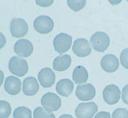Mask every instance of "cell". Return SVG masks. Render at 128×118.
Returning <instances> with one entry per match:
<instances>
[{
    "mask_svg": "<svg viewBox=\"0 0 128 118\" xmlns=\"http://www.w3.org/2000/svg\"><path fill=\"white\" fill-rule=\"evenodd\" d=\"M8 68L12 74L21 77L28 73V64L26 60L14 56L12 57L9 61Z\"/></svg>",
    "mask_w": 128,
    "mask_h": 118,
    "instance_id": "cell-1",
    "label": "cell"
},
{
    "mask_svg": "<svg viewBox=\"0 0 128 118\" xmlns=\"http://www.w3.org/2000/svg\"><path fill=\"white\" fill-rule=\"evenodd\" d=\"M90 42L95 50L103 53L109 46L110 39L105 32H97L91 36Z\"/></svg>",
    "mask_w": 128,
    "mask_h": 118,
    "instance_id": "cell-2",
    "label": "cell"
},
{
    "mask_svg": "<svg viewBox=\"0 0 128 118\" xmlns=\"http://www.w3.org/2000/svg\"><path fill=\"white\" fill-rule=\"evenodd\" d=\"M41 104L46 111L51 113L56 111L61 106L60 98L53 93H46L42 97Z\"/></svg>",
    "mask_w": 128,
    "mask_h": 118,
    "instance_id": "cell-3",
    "label": "cell"
},
{
    "mask_svg": "<svg viewBox=\"0 0 128 118\" xmlns=\"http://www.w3.org/2000/svg\"><path fill=\"white\" fill-rule=\"evenodd\" d=\"M72 43V37L64 33H61L56 35L53 41L55 50L60 54L68 51L70 48Z\"/></svg>",
    "mask_w": 128,
    "mask_h": 118,
    "instance_id": "cell-4",
    "label": "cell"
},
{
    "mask_svg": "<svg viewBox=\"0 0 128 118\" xmlns=\"http://www.w3.org/2000/svg\"><path fill=\"white\" fill-rule=\"evenodd\" d=\"M34 26L37 32L42 34H46L53 30L54 23L48 16L41 15L35 19Z\"/></svg>",
    "mask_w": 128,
    "mask_h": 118,
    "instance_id": "cell-5",
    "label": "cell"
},
{
    "mask_svg": "<svg viewBox=\"0 0 128 118\" xmlns=\"http://www.w3.org/2000/svg\"><path fill=\"white\" fill-rule=\"evenodd\" d=\"M98 111V106L94 102L80 103L75 110L77 118H92Z\"/></svg>",
    "mask_w": 128,
    "mask_h": 118,
    "instance_id": "cell-6",
    "label": "cell"
},
{
    "mask_svg": "<svg viewBox=\"0 0 128 118\" xmlns=\"http://www.w3.org/2000/svg\"><path fill=\"white\" fill-rule=\"evenodd\" d=\"M10 29L13 37H23L28 32V24L23 19L14 18L11 21Z\"/></svg>",
    "mask_w": 128,
    "mask_h": 118,
    "instance_id": "cell-7",
    "label": "cell"
},
{
    "mask_svg": "<svg viewBox=\"0 0 128 118\" xmlns=\"http://www.w3.org/2000/svg\"><path fill=\"white\" fill-rule=\"evenodd\" d=\"M120 91L115 85H108L104 88L102 95L104 101L108 105H114L118 102L120 99Z\"/></svg>",
    "mask_w": 128,
    "mask_h": 118,
    "instance_id": "cell-8",
    "label": "cell"
},
{
    "mask_svg": "<svg viewBox=\"0 0 128 118\" xmlns=\"http://www.w3.org/2000/svg\"><path fill=\"white\" fill-rule=\"evenodd\" d=\"M72 50L75 54L80 57L88 56L92 52L90 44L85 38H78L75 40Z\"/></svg>",
    "mask_w": 128,
    "mask_h": 118,
    "instance_id": "cell-9",
    "label": "cell"
},
{
    "mask_svg": "<svg viewBox=\"0 0 128 118\" xmlns=\"http://www.w3.org/2000/svg\"><path fill=\"white\" fill-rule=\"evenodd\" d=\"M95 95V89L91 84L78 85L76 90V97L80 101H87L91 100L93 99Z\"/></svg>",
    "mask_w": 128,
    "mask_h": 118,
    "instance_id": "cell-10",
    "label": "cell"
},
{
    "mask_svg": "<svg viewBox=\"0 0 128 118\" xmlns=\"http://www.w3.org/2000/svg\"><path fill=\"white\" fill-rule=\"evenodd\" d=\"M14 50L15 53L20 56L28 57L33 52L34 46L28 40L22 39L15 43Z\"/></svg>",
    "mask_w": 128,
    "mask_h": 118,
    "instance_id": "cell-11",
    "label": "cell"
},
{
    "mask_svg": "<svg viewBox=\"0 0 128 118\" xmlns=\"http://www.w3.org/2000/svg\"><path fill=\"white\" fill-rule=\"evenodd\" d=\"M38 80L40 85L44 88L52 86L55 82V75L53 71L49 68H44L39 72Z\"/></svg>",
    "mask_w": 128,
    "mask_h": 118,
    "instance_id": "cell-12",
    "label": "cell"
},
{
    "mask_svg": "<svg viewBox=\"0 0 128 118\" xmlns=\"http://www.w3.org/2000/svg\"><path fill=\"white\" fill-rule=\"evenodd\" d=\"M100 64L102 69L104 71L109 73L116 72L119 66L118 58L113 54H107L104 56Z\"/></svg>",
    "mask_w": 128,
    "mask_h": 118,
    "instance_id": "cell-13",
    "label": "cell"
},
{
    "mask_svg": "<svg viewBox=\"0 0 128 118\" xmlns=\"http://www.w3.org/2000/svg\"><path fill=\"white\" fill-rule=\"evenodd\" d=\"M4 89L9 94L14 96L20 92L21 89V82L19 78L10 76L6 79Z\"/></svg>",
    "mask_w": 128,
    "mask_h": 118,
    "instance_id": "cell-14",
    "label": "cell"
},
{
    "mask_svg": "<svg viewBox=\"0 0 128 118\" xmlns=\"http://www.w3.org/2000/svg\"><path fill=\"white\" fill-rule=\"evenodd\" d=\"M39 88L38 83L35 77H27L23 82V92L26 96L35 95L38 91Z\"/></svg>",
    "mask_w": 128,
    "mask_h": 118,
    "instance_id": "cell-15",
    "label": "cell"
},
{
    "mask_svg": "<svg viewBox=\"0 0 128 118\" xmlns=\"http://www.w3.org/2000/svg\"><path fill=\"white\" fill-rule=\"evenodd\" d=\"M74 89V84L71 80L64 79L60 80L56 84V91L59 95L68 97L71 94Z\"/></svg>",
    "mask_w": 128,
    "mask_h": 118,
    "instance_id": "cell-16",
    "label": "cell"
},
{
    "mask_svg": "<svg viewBox=\"0 0 128 118\" xmlns=\"http://www.w3.org/2000/svg\"><path fill=\"white\" fill-rule=\"evenodd\" d=\"M71 63V58L69 55H62L56 57L54 60L53 68L54 70L62 72L69 68Z\"/></svg>",
    "mask_w": 128,
    "mask_h": 118,
    "instance_id": "cell-17",
    "label": "cell"
},
{
    "mask_svg": "<svg viewBox=\"0 0 128 118\" xmlns=\"http://www.w3.org/2000/svg\"><path fill=\"white\" fill-rule=\"evenodd\" d=\"M88 79V73L86 69L82 66H78L72 72V80L76 84H82L86 82Z\"/></svg>",
    "mask_w": 128,
    "mask_h": 118,
    "instance_id": "cell-18",
    "label": "cell"
},
{
    "mask_svg": "<svg viewBox=\"0 0 128 118\" xmlns=\"http://www.w3.org/2000/svg\"><path fill=\"white\" fill-rule=\"evenodd\" d=\"M14 118H32L31 111L26 107H19L15 109Z\"/></svg>",
    "mask_w": 128,
    "mask_h": 118,
    "instance_id": "cell-19",
    "label": "cell"
},
{
    "mask_svg": "<svg viewBox=\"0 0 128 118\" xmlns=\"http://www.w3.org/2000/svg\"><path fill=\"white\" fill-rule=\"evenodd\" d=\"M11 106L4 101H0V118H8L11 114Z\"/></svg>",
    "mask_w": 128,
    "mask_h": 118,
    "instance_id": "cell-20",
    "label": "cell"
},
{
    "mask_svg": "<svg viewBox=\"0 0 128 118\" xmlns=\"http://www.w3.org/2000/svg\"><path fill=\"white\" fill-rule=\"evenodd\" d=\"M34 118H55L53 113H49L42 107L36 108L34 112Z\"/></svg>",
    "mask_w": 128,
    "mask_h": 118,
    "instance_id": "cell-21",
    "label": "cell"
},
{
    "mask_svg": "<svg viewBox=\"0 0 128 118\" xmlns=\"http://www.w3.org/2000/svg\"><path fill=\"white\" fill-rule=\"evenodd\" d=\"M67 3L71 9L76 12L82 9L85 5L86 0H68Z\"/></svg>",
    "mask_w": 128,
    "mask_h": 118,
    "instance_id": "cell-22",
    "label": "cell"
},
{
    "mask_svg": "<svg viewBox=\"0 0 128 118\" xmlns=\"http://www.w3.org/2000/svg\"><path fill=\"white\" fill-rule=\"evenodd\" d=\"M112 118H128V111L126 109L118 108L113 112Z\"/></svg>",
    "mask_w": 128,
    "mask_h": 118,
    "instance_id": "cell-23",
    "label": "cell"
},
{
    "mask_svg": "<svg viewBox=\"0 0 128 118\" xmlns=\"http://www.w3.org/2000/svg\"><path fill=\"white\" fill-rule=\"evenodd\" d=\"M120 61L122 65L124 68L128 69V48L122 51L120 55Z\"/></svg>",
    "mask_w": 128,
    "mask_h": 118,
    "instance_id": "cell-24",
    "label": "cell"
},
{
    "mask_svg": "<svg viewBox=\"0 0 128 118\" xmlns=\"http://www.w3.org/2000/svg\"><path fill=\"white\" fill-rule=\"evenodd\" d=\"M122 99L125 104L128 105V84L123 88L122 93Z\"/></svg>",
    "mask_w": 128,
    "mask_h": 118,
    "instance_id": "cell-25",
    "label": "cell"
},
{
    "mask_svg": "<svg viewBox=\"0 0 128 118\" xmlns=\"http://www.w3.org/2000/svg\"><path fill=\"white\" fill-rule=\"evenodd\" d=\"M94 118H110V115L109 112H101L96 115Z\"/></svg>",
    "mask_w": 128,
    "mask_h": 118,
    "instance_id": "cell-26",
    "label": "cell"
},
{
    "mask_svg": "<svg viewBox=\"0 0 128 118\" xmlns=\"http://www.w3.org/2000/svg\"><path fill=\"white\" fill-rule=\"evenodd\" d=\"M53 0H48V1H37L36 0L37 4L43 7H47L50 6L53 3Z\"/></svg>",
    "mask_w": 128,
    "mask_h": 118,
    "instance_id": "cell-27",
    "label": "cell"
},
{
    "mask_svg": "<svg viewBox=\"0 0 128 118\" xmlns=\"http://www.w3.org/2000/svg\"><path fill=\"white\" fill-rule=\"evenodd\" d=\"M6 43V38L4 34L0 32V49L4 48Z\"/></svg>",
    "mask_w": 128,
    "mask_h": 118,
    "instance_id": "cell-28",
    "label": "cell"
},
{
    "mask_svg": "<svg viewBox=\"0 0 128 118\" xmlns=\"http://www.w3.org/2000/svg\"><path fill=\"white\" fill-rule=\"evenodd\" d=\"M4 73L2 70H0V87L2 86L4 80Z\"/></svg>",
    "mask_w": 128,
    "mask_h": 118,
    "instance_id": "cell-29",
    "label": "cell"
},
{
    "mask_svg": "<svg viewBox=\"0 0 128 118\" xmlns=\"http://www.w3.org/2000/svg\"><path fill=\"white\" fill-rule=\"evenodd\" d=\"M59 118H74L73 117L70 115H68V114H64L62 115L60 117H59Z\"/></svg>",
    "mask_w": 128,
    "mask_h": 118,
    "instance_id": "cell-30",
    "label": "cell"
}]
</instances>
